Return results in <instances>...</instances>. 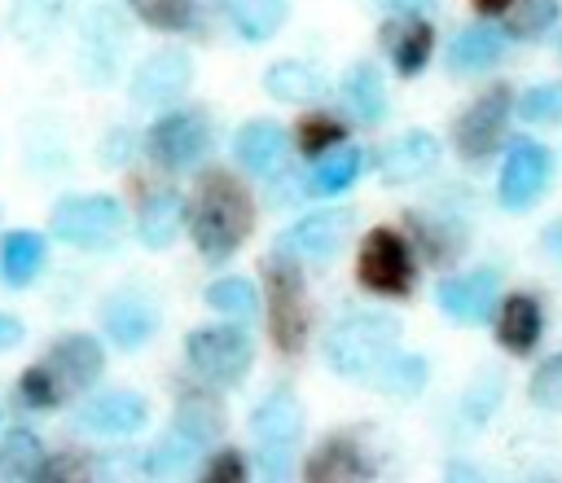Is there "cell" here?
<instances>
[{"mask_svg": "<svg viewBox=\"0 0 562 483\" xmlns=\"http://www.w3.org/2000/svg\"><path fill=\"white\" fill-rule=\"evenodd\" d=\"M184 215H189L202 259H211V263H224L228 255H237L255 228V202L241 189V180H233L228 171H206L198 180L193 206Z\"/></svg>", "mask_w": 562, "mask_h": 483, "instance_id": "cell-1", "label": "cell"}, {"mask_svg": "<svg viewBox=\"0 0 562 483\" xmlns=\"http://www.w3.org/2000/svg\"><path fill=\"white\" fill-rule=\"evenodd\" d=\"M400 347V321L386 312H356L342 316L329 338H325V356L334 364V373L351 378V382H369Z\"/></svg>", "mask_w": 562, "mask_h": 483, "instance_id": "cell-2", "label": "cell"}, {"mask_svg": "<svg viewBox=\"0 0 562 483\" xmlns=\"http://www.w3.org/2000/svg\"><path fill=\"white\" fill-rule=\"evenodd\" d=\"M299 435H303V408H299V395L290 386H272L255 413H250V439H255V457L259 465L281 479L290 474L294 465V452H299Z\"/></svg>", "mask_w": 562, "mask_h": 483, "instance_id": "cell-3", "label": "cell"}, {"mask_svg": "<svg viewBox=\"0 0 562 483\" xmlns=\"http://www.w3.org/2000/svg\"><path fill=\"white\" fill-rule=\"evenodd\" d=\"M263 303H268V334L272 342L294 356L307 338V290H303V272L294 259H285V250H277L263 263Z\"/></svg>", "mask_w": 562, "mask_h": 483, "instance_id": "cell-4", "label": "cell"}, {"mask_svg": "<svg viewBox=\"0 0 562 483\" xmlns=\"http://www.w3.org/2000/svg\"><path fill=\"white\" fill-rule=\"evenodd\" d=\"M53 237L79 250H105L119 242L123 233V206L110 193H92V198H66L53 206Z\"/></svg>", "mask_w": 562, "mask_h": 483, "instance_id": "cell-5", "label": "cell"}, {"mask_svg": "<svg viewBox=\"0 0 562 483\" xmlns=\"http://www.w3.org/2000/svg\"><path fill=\"white\" fill-rule=\"evenodd\" d=\"M184 356L189 364L206 378V382H220V386H237L246 373H250V360H255V342L246 329L237 325H206V329H193L184 338Z\"/></svg>", "mask_w": 562, "mask_h": 483, "instance_id": "cell-6", "label": "cell"}, {"mask_svg": "<svg viewBox=\"0 0 562 483\" xmlns=\"http://www.w3.org/2000/svg\"><path fill=\"white\" fill-rule=\"evenodd\" d=\"M123 53H127V22L114 4H92L83 26H79V75L97 88L114 83L119 79V66H123Z\"/></svg>", "mask_w": 562, "mask_h": 483, "instance_id": "cell-7", "label": "cell"}, {"mask_svg": "<svg viewBox=\"0 0 562 483\" xmlns=\"http://www.w3.org/2000/svg\"><path fill=\"white\" fill-rule=\"evenodd\" d=\"M356 277L364 290L373 294H408L413 281H417V268H413V250L408 242L395 233V228H373L360 246V259H356Z\"/></svg>", "mask_w": 562, "mask_h": 483, "instance_id": "cell-8", "label": "cell"}, {"mask_svg": "<svg viewBox=\"0 0 562 483\" xmlns=\"http://www.w3.org/2000/svg\"><path fill=\"white\" fill-rule=\"evenodd\" d=\"M505 123H509V88L496 83V88L479 92V97L461 110V119H457V132H452V136H457L461 158H465V162L492 158V154L501 149V141H505Z\"/></svg>", "mask_w": 562, "mask_h": 483, "instance_id": "cell-9", "label": "cell"}, {"mask_svg": "<svg viewBox=\"0 0 562 483\" xmlns=\"http://www.w3.org/2000/svg\"><path fill=\"white\" fill-rule=\"evenodd\" d=\"M44 373L53 378V391L57 400H75L79 391H88L101 373H105V351L92 334H61L48 351H44Z\"/></svg>", "mask_w": 562, "mask_h": 483, "instance_id": "cell-10", "label": "cell"}, {"mask_svg": "<svg viewBox=\"0 0 562 483\" xmlns=\"http://www.w3.org/2000/svg\"><path fill=\"white\" fill-rule=\"evenodd\" d=\"M206 145H211V127H206V119L193 114V110L162 114V119L149 127V136H145L149 158H154L158 167H167V171H184L189 162H198V158L206 154Z\"/></svg>", "mask_w": 562, "mask_h": 483, "instance_id": "cell-11", "label": "cell"}, {"mask_svg": "<svg viewBox=\"0 0 562 483\" xmlns=\"http://www.w3.org/2000/svg\"><path fill=\"white\" fill-rule=\"evenodd\" d=\"M193 83V61L184 48H158L149 53L136 75H132V101L145 105V110H158V105H171L189 92Z\"/></svg>", "mask_w": 562, "mask_h": 483, "instance_id": "cell-12", "label": "cell"}, {"mask_svg": "<svg viewBox=\"0 0 562 483\" xmlns=\"http://www.w3.org/2000/svg\"><path fill=\"white\" fill-rule=\"evenodd\" d=\"M553 180V154L536 141H514L501 167V206L505 211H527L544 184Z\"/></svg>", "mask_w": 562, "mask_h": 483, "instance_id": "cell-13", "label": "cell"}, {"mask_svg": "<svg viewBox=\"0 0 562 483\" xmlns=\"http://www.w3.org/2000/svg\"><path fill=\"white\" fill-rule=\"evenodd\" d=\"M435 303L461 325H483V321H492V312L501 303V277L492 268H474V272L448 277V281H439Z\"/></svg>", "mask_w": 562, "mask_h": 483, "instance_id": "cell-14", "label": "cell"}, {"mask_svg": "<svg viewBox=\"0 0 562 483\" xmlns=\"http://www.w3.org/2000/svg\"><path fill=\"white\" fill-rule=\"evenodd\" d=\"M351 224H356V215H351L347 206H338V211H312V215H303L294 228L281 233L277 250L303 255V259H329V255L347 242Z\"/></svg>", "mask_w": 562, "mask_h": 483, "instance_id": "cell-15", "label": "cell"}, {"mask_svg": "<svg viewBox=\"0 0 562 483\" xmlns=\"http://www.w3.org/2000/svg\"><path fill=\"white\" fill-rule=\"evenodd\" d=\"M101 325H105V334H110L123 351H140V347L154 338V329H158V307H154L140 290H119V294L105 299Z\"/></svg>", "mask_w": 562, "mask_h": 483, "instance_id": "cell-16", "label": "cell"}, {"mask_svg": "<svg viewBox=\"0 0 562 483\" xmlns=\"http://www.w3.org/2000/svg\"><path fill=\"white\" fill-rule=\"evenodd\" d=\"M435 162H439V141L430 132H404L382 149L378 171L386 184H413V180L430 176Z\"/></svg>", "mask_w": 562, "mask_h": 483, "instance_id": "cell-17", "label": "cell"}, {"mask_svg": "<svg viewBox=\"0 0 562 483\" xmlns=\"http://www.w3.org/2000/svg\"><path fill=\"white\" fill-rule=\"evenodd\" d=\"M145 417L149 408H145V395L136 391H101L79 408V426L97 435H132L145 426Z\"/></svg>", "mask_w": 562, "mask_h": 483, "instance_id": "cell-18", "label": "cell"}, {"mask_svg": "<svg viewBox=\"0 0 562 483\" xmlns=\"http://www.w3.org/2000/svg\"><path fill=\"white\" fill-rule=\"evenodd\" d=\"M233 149H237V162H241L246 171L272 176V171H281V162H285V154H290V136H285L281 123L255 119V123H246V127L237 132Z\"/></svg>", "mask_w": 562, "mask_h": 483, "instance_id": "cell-19", "label": "cell"}, {"mask_svg": "<svg viewBox=\"0 0 562 483\" xmlns=\"http://www.w3.org/2000/svg\"><path fill=\"white\" fill-rule=\"evenodd\" d=\"M338 101L342 110L356 119V123H378L386 114V83H382V70L373 61H356L338 88Z\"/></svg>", "mask_w": 562, "mask_h": 483, "instance_id": "cell-20", "label": "cell"}, {"mask_svg": "<svg viewBox=\"0 0 562 483\" xmlns=\"http://www.w3.org/2000/svg\"><path fill=\"white\" fill-rule=\"evenodd\" d=\"M505 57V35L492 26H465L448 44V70L452 75H483Z\"/></svg>", "mask_w": 562, "mask_h": 483, "instance_id": "cell-21", "label": "cell"}, {"mask_svg": "<svg viewBox=\"0 0 562 483\" xmlns=\"http://www.w3.org/2000/svg\"><path fill=\"white\" fill-rule=\"evenodd\" d=\"M382 44H386V53H391L400 75H417L435 53V26L408 13V22H391L382 31Z\"/></svg>", "mask_w": 562, "mask_h": 483, "instance_id": "cell-22", "label": "cell"}, {"mask_svg": "<svg viewBox=\"0 0 562 483\" xmlns=\"http://www.w3.org/2000/svg\"><path fill=\"white\" fill-rule=\"evenodd\" d=\"M540 325H544L540 303L531 294H509L501 303V329H496V338H501V347L509 356H527L536 347V338H540Z\"/></svg>", "mask_w": 562, "mask_h": 483, "instance_id": "cell-23", "label": "cell"}, {"mask_svg": "<svg viewBox=\"0 0 562 483\" xmlns=\"http://www.w3.org/2000/svg\"><path fill=\"white\" fill-rule=\"evenodd\" d=\"M140 242L149 246V250H162V246H171L176 242V233H180V224H184V198L176 193V189H158V193H149L145 198V206H140Z\"/></svg>", "mask_w": 562, "mask_h": 483, "instance_id": "cell-24", "label": "cell"}, {"mask_svg": "<svg viewBox=\"0 0 562 483\" xmlns=\"http://www.w3.org/2000/svg\"><path fill=\"white\" fill-rule=\"evenodd\" d=\"M303 474H307L312 483H325V479H347V483H356V479H369V461L360 457V448H356L351 439H325V443L307 457Z\"/></svg>", "mask_w": 562, "mask_h": 483, "instance_id": "cell-25", "label": "cell"}, {"mask_svg": "<svg viewBox=\"0 0 562 483\" xmlns=\"http://www.w3.org/2000/svg\"><path fill=\"white\" fill-rule=\"evenodd\" d=\"M70 13V0H18L13 4V35L26 44V48H44L57 26L66 22Z\"/></svg>", "mask_w": 562, "mask_h": 483, "instance_id": "cell-26", "label": "cell"}, {"mask_svg": "<svg viewBox=\"0 0 562 483\" xmlns=\"http://www.w3.org/2000/svg\"><path fill=\"white\" fill-rule=\"evenodd\" d=\"M285 9H290L285 0H224L228 22H233L237 35L250 40V44L272 40V35L281 31V22H285Z\"/></svg>", "mask_w": 562, "mask_h": 483, "instance_id": "cell-27", "label": "cell"}, {"mask_svg": "<svg viewBox=\"0 0 562 483\" xmlns=\"http://www.w3.org/2000/svg\"><path fill=\"white\" fill-rule=\"evenodd\" d=\"M263 88H268L277 101H312V97H321V92H325V79H321V70H316V66L285 57V61H272V66H268Z\"/></svg>", "mask_w": 562, "mask_h": 483, "instance_id": "cell-28", "label": "cell"}, {"mask_svg": "<svg viewBox=\"0 0 562 483\" xmlns=\"http://www.w3.org/2000/svg\"><path fill=\"white\" fill-rule=\"evenodd\" d=\"M360 167H364V149H356V145H334V149H325L321 154V162H316V171H312V193H321V198H334V193H342V189H351L356 184V176H360Z\"/></svg>", "mask_w": 562, "mask_h": 483, "instance_id": "cell-29", "label": "cell"}, {"mask_svg": "<svg viewBox=\"0 0 562 483\" xmlns=\"http://www.w3.org/2000/svg\"><path fill=\"white\" fill-rule=\"evenodd\" d=\"M40 268H44V237L31 228L9 233L0 246V277L9 285H26V281H35Z\"/></svg>", "mask_w": 562, "mask_h": 483, "instance_id": "cell-30", "label": "cell"}, {"mask_svg": "<svg viewBox=\"0 0 562 483\" xmlns=\"http://www.w3.org/2000/svg\"><path fill=\"white\" fill-rule=\"evenodd\" d=\"M408 228L417 233V242H422V250H426L430 263H452V259L461 255V246H465L461 224H452V220H443V215L435 220V215L413 211V215H408Z\"/></svg>", "mask_w": 562, "mask_h": 483, "instance_id": "cell-31", "label": "cell"}, {"mask_svg": "<svg viewBox=\"0 0 562 483\" xmlns=\"http://www.w3.org/2000/svg\"><path fill=\"white\" fill-rule=\"evenodd\" d=\"M171 426H180V430H184V435H193L198 443H215V439H220V430H224L220 400H215V395H206V391H184Z\"/></svg>", "mask_w": 562, "mask_h": 483, "instance_id": "cell-32", "label": "cell"}, {"mask_svg": "<svg viewBox=\"0 0 562 483\" xmlns=\"http://www.w3.org/2000/svg\"><path fill=\"white\" fill-rule=\"evenodd\" d=\"M206 307L220 312L224 321H255L259 312V294L246 277H220L206 285Z\"/></svg>", "mask_w": 562, "mask_h": 483, "instance_id": "cell-33", "label": "cell"}, {"mask_svg": "<svg viewBox=\"0 0 562 483\" xmlns=\"http://www.w3.org/2000/svg\"><path fill=\"white\" fill-rule=\"evenodd\" d=\"M40 461H44V443L35 430L18 426L4 435V443H0V474L4 479H35Z\"/></svg>", "mask_w": 562, "mask_h": 483, "instance_id": "cell-34", "label": "cell"}, {"mask_svg": "<svg viewBox=\"0 0 562 483\" xmlns=\"http://www.w3.org/2000/svg\"><path fill=\"white\" fill-rule=\"evenodd\" d=\"M202 448H206V443H198L193 435H184L180 426H171V430L149 448L145 470H149V474H176V470H189V465L198 461Z\"/></svg>", "mask_w": 562, "mask_h": 483, "instance_id": "cell-35", "label": "cell"}, {"mask_svg": "<svg viewBox=\"0 0 562 483\" xmlns=\"http://www.w3.org/2000/svg\"><path fill=\"white\" fill-rule=\"evenodd\" d=\"M373 382H378L386 395H417V391L426 386V360L395 351V356L373 373Z\"/></svg>", "mask_w": 562, "mask_h": 483, "instance_id": "cell-36", "label": "cell"}, {"mask_svg": "<svg viewBox=\"0 0 562 483\" xmlns=\"http://www.w3.org/2000/svg\"><path fill=\"white\" fill-rule=\"evenodd\" d=\"M553 18H558V0H518V4L509 9L505 31H509L514 40H536V35H544V31L553 26Z\"/></svg>", "mask_w": 562, "mask_h": 483, "instance_id": "cell-37", "label": "cell"}, {"mask_svg": "<svg viewBox=\"0 0 562 483\" xmlns=\"http://www.w3.org/2000/svg\"><path fill=\"white\" fill-rule=\"evenodd\" d=\"M127 4L154 31H184L193 22V4L189 0H127Z\"/></svg>", "mask_w": 562, "mask_h": 483, "instance_id": "cell-38", "label": "cell"}, {"mask_svg": "<svg viewBox=\"0 0 562 483\" xmlns=\"http://www.w3.org/2000/svg\"><path fill=\"white\" fill-rule=\"evenodd\" d=\"M347 136V127L338 123V119H329V114H307L303 123H299V149L307 154V158H321L325 149H334L338 141Z\"/></svg>", "mask_w": 562, "mask_h": 483, "instance_id": "cell-39", "label": "cell"}, {"mask_svg": "<svg viewBox=\"0 0 562 483\" xmlns=\"http://www.w3.org/2000/svg\"><path fill=\"white\" fill-rule=\"evenodd\" d=\"M518 114L527 123H553V119H562V83H540V88L522 92Z\"/></svg>", "mask_w": 562, "mask_h": 483, "instance_id": "cell-40", "label": "cell"}, {"mask_svg": "<svg viewBox=\"0 0 562 483\" xmlns=\"http://www.w3.org/2000/svg\"><path fill=\"white\" fill-rule=\"evenodd\" d=\"M531 400L540 404V408H553V413H562V351L558 356H549L536 373H531Z\"/></svg>", "mask_w": 562, "mask_h": 483, "instance_id": "cell-41", "label": "cell"}, {"mask_svg": "<svg viewBox=\"0 0 562 483\" xmlns=\"http://www.w3.org/2000/svg\"><path fill=\"white\" fill-rule=\"evenodd\" d=\"M88 474V461L75 457V452H57V457H44L35 479H83Z\"/></svg>", "mask_w": 562, "mask_h": 483, "instance_id": "cell-42", "label": "cell"}, {"mask_svg": "<svg viewBox=\"0 0 562 483\" xmlns=\"http://www.w3.org/2000/svg\"><path fill=\"white\" fill-rule=\"evenodd\" d=\"M206 479H211V483H237V479H246V461H241V452H233V448L215 452V457L206 461Z\"/></svg>", "mask_w": 562, "mask_h": 483, "instance_id": "cell-43", "label": "cell"}, {"mask_svg": "<svg viewBox=\"0 0 562 483\" xmlns=\"http://www.w3.org/2000/svg\"><path fill=\"white\" fill-rule=\"evenodd\" d=\"M18 342H22V321H13V316L0 312V351H9Z\"/></svg>", "mask_w": 562, "mask_h": 483, "instance_id": "cell-44", "label": "cell"}, {"mask_svg": "<svg viewBox=\"0 0 562 483\" xmlns=\"http://www.w3.org/2000/svg\"><path fill=\"white\" fill-rule=\"evenodd\" d=\"M378 4L391 9V13H404V18H408V13H426L435 0H378Z\"/></svg>", "mask_w": 562, "mask_h": 483, "instance_id": "cell-45", "label": "cell"}, {"mask_svg": "<svg viewBox=\"0 0 562 483\" xmlns=\"http://www.w3.org/2000/svg\"><path fill=\"white\" fill-rule=\"evenodd\" d=\"M509 4H514V0H474V9H479V13H505Z\"/></svg>", "mask_w": 562, "mask_h": 483, "instance_id": "cell-46", "label": "cell"}, {"mask_svg": "<svg viewBox=\"0 0 562 483\" xmlns=\"http://www.w3.org/2000/svg\"><path fill=\"white\" fill-rule=\"evenodd\" d=\"M549 246H553V250H558V255H562V220H558V224H553V228H549Z\"/></svg>", "mask_w": 562, "mask_h": 483, "instance_id": "cell-47", "label": "cell"}]
</instances>
